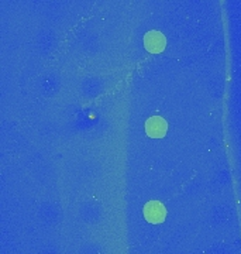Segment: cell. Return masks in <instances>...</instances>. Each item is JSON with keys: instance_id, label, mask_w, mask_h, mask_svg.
<instances>
[{"instance_id": "3", "label": "cell", "mask_w": 241, "mask_h": 254, "mask_svg": "<svg viewBox=\"0 0 241 254\" xmlns=\"http://www.w3.org/2000/svg\"><path fill=\"white\" fill-rule=\"evenodd\" d=\"M168 123L162 118H151L145 122V131L150 137L154 138H161L167 134Z\"/></svg>"}, {"instance_id": "1", "label": "cell", "mask_w": 241, "mask_h": 254, "mask_svg": "<svg viewBox=\"0 0 241 254\" xmlns=\"http://www.w3.org/2000/svg\"><path fill=\"white\" fill-rule=\"evenodd\" d=\"M144 216L147 219V222H150L152 225H157V223H161L165 220L167 209L158 200H150L144 206Z\"/></svg>"}, {"instance_id": "2", "label": "cell", "mask_w": 241, "mask_h": 254, "mask_svg": "<svg viewBox=\"0 0 241 254\" xmlns=\"http://www.w3.org/2000/svg\"><path fill=\"white\" fill-rule=\"evenodd\" d=\"M144 46L147 48V51H150L152 54H158L161 51H164V48L167 46V40H165V36L160 31H148L144 37Z\"/></svg>"}]
</instances>
